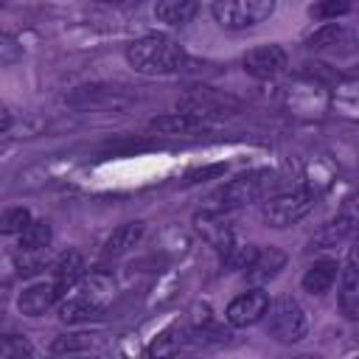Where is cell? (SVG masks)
Listing matches in <instances>:
<instances>
[{
  "label": "cell",
  "mask_w": 359,
  "mask_h": 359,
  "mask_svg": "<svg viewBox=\"0 0 359 359\" xmlns=\"http://www.w3.org/2000/svg\"><path fill=\"white\" fill-rule=\"evenodd\" d=\"M126 62L143 76L180 73V70H188L194 65L191 56L174 39H168L163 34H146V36L129 42L126 45Z\"/></svg>",
  "instance_id": "1"
},
{
  "label": "cell",
  "mask_w": 359,
  "mask_h": 359,
  "mask_svg": "<svg viewBox=\"0 0 359 359\" xmlns=\"http://www.w3.org/2000/svg\"><path fill=\"white\" fill-rule=\"evenodd\" d=\"M275 182H278L275 174H272V171H264V168L238 174L236 180H230V182L213 196L216 210L222 213V210H236V208H244V205H250V202H258V199H264V196H269V194L275 191Z\"/></svg>",
  "instance_id": "2"
},
{
  "label": "cell",
  "mask_w": 359,
  "mask_h": 359,
  "mask_svg": "<svg viewBox=\"0 0 359 359\" xmlns=\"http://www.w3.org/2000/svg\"><path fill=\"white\" fill-rule=\"evenodd\" d=\"M266 334L283 345H294L309 334V317L294 297H275L266 306Z\"/></svg>",
  "instance_id": "3"
},
{
  "label": "cell",
  "mask_w": 359,
  "mask_h": 359,
  "mask_svg": "<svg viewBox=\"0 0 359 359\" xmlns=\"http://www.w3.org/2000/svg\"><path fill=\"white\" fill-rule=\"evenodd\" d=\"M177 112H185V115L205 123L208 118H233V115H238L241 101L230 93L213 90V87H194L177 101Z\"/></svg>",
  "instance_id": "4"
},
{
  "label": "cell",
  "mask_w": 359,
  "mask_h": 359,
  "mask_svg": "<svg viewBox=\"0 0 359 359\" xmlns=\"http://www.w3.org/2000/svg\"><path fill=\"white\" fill-rule=\"evenodd\" d=\"M314 205H317V194L309 191V188H297V191H289V194H272L264 202L261 216H264L266 227L283 230V227H292L300 219H306L314 210Z\"/></svg>",
  "instance_id": "5"
},
{
  "label": "cell",
  "mask_w": 359,
  "mask_h": 359,
  "mask_svg": "<svg viewBox=\"0 0 359 359\" xmlns=\"http://www.w3.org/2000/svg\"><path fill=\"white\" fill-rule=\"evenodd\" d=\"M272 11H275L272 0H216L210 6L213 20L227 31L252 28V25L264 22L266 17H272Z\"/></svg>",
  "instance_id": "6"
},
{
  "label": "cell",
  "mask_w": 359,
  "mask_h": 359,
  "mask_svg": "<svg viewBox=\"0 0 359 359\" xmlns=\"http://www.w3.org/2000/svg\"><path fill=\"white\" fill-rule=\"evenodd\" d=\"M135 101V95L123 87H112V84H84L76 87L73 93L65 95V104L70 107H90V109H126Z\"/></svg>",
  "instance_id": "7"
},
{
  "label": "cell",
  "mask_w": 359,
  "mask_h": 359,
  "mask_svg": "<svg viewBox=\"0 0 359 359\" xmlns=\"http://www.w3.org/2000/svg\"><path fill=\"white\" fill-rule=\"evenodd\" d=\"M241 65H244V70H247L250 76H255V79H275V76H280V73L286 70L289 56H286V50H283L280 45L269 42V45H255V48H250V50L244 53Z\"/></svg>",
  "instance_id": "8"
},
{
  "label": "cell",
  "mask_w": 359,
  "mask_h": 359,
  "mask_svg": "<svg viewBox=\"0 0 359 359\" xmlns=\"http://www.w3.org/2000/svg\"><path fill=\"white\" fill-rule=\"evenodd\" d=\"M266 306H269V294L261 292V289H250V292H241L238 297L230 300L224 317H227L230 325H236V328H247V325L264 320Z\"/></svg>",
  "instance_id": "9"
},
{
  "label": "cell",
  "mask_w": 359,
  "mask_h": 359,
  "mask_svg": "<svg viewBox=\"0 0 359 359\" xmlns=\"http://www.w3.org/2000/svg\"><path fill=\"white\" fill-rule=\"evenodd\" d=\"M188 339H191L188 325L177 320V323L165 325V328L149 342L146 356H149V359H174V356H180V351L188 345Z\"/></svg>",
  "instance_id": "10"
},
{
  "label": "cell",
  "mask_w": 359,
  "mask_h": 359,
  "mask_svg": "<svg viewBox=\"0 0 359 359\" xmlns=\"http://www.w3.org/2000/svg\"><path fill=\"white\" fill-rule=\"evenodd\" d=\"M339 309L348 320L359 317V269H356V252H348L345 266H339Z\"/></svg>",
  "instance_id": "11"
},
{
  "label": "cell",
  "mask_w": 359,
  "mask_h": 359,
  "mask_svg": "<svg viewBox=\"0 0 359 359\" xmlns=\"http://www.w3.org/2000/svg\"><path fill=\"white\" fill-rule=\"evenodd\" d=\"M62 294L56 292V286L50 280H39V283H31L28 289H22L20 300H17V309L25 314V317H39L45 314Z\"/></svg>",
  "instance_id": "12"
},
{
  "label": "cell",
  "mask_w": 359,
  "mask_h": 359,
  "mask_svg": "<svg viewBox=\"0 0 359 359\" xmlns=\"http://www.w3.org/2000/svg\"><path fill=\"white\" fill-rule=\"evenodd\" d=\"M283 266H286V252H283V250H278V247L255 250L252 261L247 264V280H252V283H266V280H272Z\"/></svg>",
  "instance_id": "13"
},
{
  "label": "cell",
  "mask_w": 359,
  "mask_h": 359,
  "mask_svg": "<svg viewBox=\"0 0 359 359\" xmlns=\"http://www.w3.org/2000/svg\"><path fill=\"white\" fill-rule=\"evenodd\" d=\"M143 230H146V224L137 222V219L118 224V227L107 236V241H104V255H107V258H118V255L129 252V250L143 238Z\"/></svg>",
  "instance_id": "14"
},
{
  "label": "cell",
  "mask_w": 359,
  "mask_h": 359,
  "mask_svg": "<svg viewBox=\"0 0 359 359\" xmlns=\"http://www.w3.org/2000/svg\"><path fill=\"white\" fill-rule=\"evenodd\" d=\"M81 278H84V258H81V252L67 250V252L53 264V280H50V283L56 286L59 294H65V292L73 289Z\"/></svg>",
  "instance_id": "15"
},
{
  "label": "cell",
  "mask_w": 359,
  "mask_h": 359,
  "mask_svg": "<svg viewBox=\"0 0 359 359\" xmlns=\"http://www.w3.org/2000/svg\"><path fill=\"white\" fill-rule=\"evenodd\" d=\"M353 236V216H337L334 222L323 224L311 241H309V250H328V247H339L342 241H348Z\"/></svg>",
  "instance_id": "16"
},
{
  "label": "cell",
  "mask_w": 359,
  "mask_h": 359,
  "mask_svg": "<svg viewBox=\"0 0 359 359\" xmlns=\"http://www.w3.org/2000/svg\"><path fill=\"white\" fill-rule=\"evenodd\" d=\"M337 275H339V264L331 261V258H323V261H314L306 275H303V289L309 294H325L334 283H337Z\"/></svg>",
  "instance_id": "17"
},
{
  "label": "cell",
  "mask_w": 359,
  "mask_h": 359,
  "mask_svg": "<svg viewBox=\"0 0 359 359\" xmlns=\"http://www.w3.org/2000/svg\"><path fill=\"white\" fill-rule=\"evenodd\" d=\"M59 317L62 323H93V320H101L104 317V309L93 300H87L84 294H76V297H67L62 306H59Z\"/></svg>",
  "instance_id": "18"
},
{
  "label": "cell",
  "mask_w": 359,
  "mask_h": 359,
  "mask_svg": "<svg viewBox=\"0 0 359 359\" xmlns=\"http://www.w3.org/2000/svg\"><path fill=\"white\" fill-rule=\"evenodd\" d=\"M149 129L160 132V135H185V132H194V129H205V123L191 118V115H185V112H168V115L151 118Z\"/></svg>",
  "instance_id": "19"
},
{
  "label": "cell",
  "mask_w": 359,
  "mask_h": 359,
  "mask_svg": "<svg viewBox=\"0 0 359 359\" xmlns=\"http://www.w3.org/2000/svg\"><path fill=\"white\" fill-rule=\"evenodd\" d=\"M199 11V6L194 0H163L154 6V17L165 25H185L191 22V17Z\"/></svg>",
  "instance_id": "20"
},
{
  "label": "cell",
  "mask_w": 359,
  "mask_h": 359,
  "mask_svg": "<svg viewBox=\"0 0 359 359\" xmlns=\"http://www.w3.org/2000/svg\"><path fill=\"white\" fill-rule=\"evenodd\" d=\"M306 45L311 48V50H325V48H342V45H351V34L339 25V22H325L323 28H317L309 39H306Z\"/></svg>",
  "instance_id": "21"
},
{
  "label": "cell",
  "mask_w": 359,
  "mask_h": 359,
  "mask_svg": "<svg viewBox=\"0 0 359 359\" xmlns=\"http://www.w3.org/2000/svg\"><path fill=\"white\" fill-rule=\"evenodd\" d=\"M84 286H81V294L93 303H98L101 309H107V300L115 294V280L107 275V272H90L87 278H81Z\"/></svg>",
  "instance_id": "22"
},
{
  "label": "cell",
  "mask_w": 359,
  "mask_h": 359,
  "mask_svg": "<svg viewBox=\"0 0 359 359\" xmlns=\"http://www.w3.org/2000/svg\"><path fill=\"white\" fill-rule=\"evenodd\" d=\"M95 345H98V337H95V334L79 331V334H62V337H56V339L50 342V351H53V353H62V356H73V353L90 351V348H95Z\"/></svg>",
  "instance_id": "23"
},
{
  "label": "cell",
  "mask_w": 359,
  "mask_h": 359,
  "mask_svg": "<svg viewBox=\"0 0 359 359\" xmlns=\"http://www.w3.org/2000/svg\"><path fill=\"white\" fill-rule=\"evenodd\" d=\"M50 238H53V230L48 222H34L20 233V250H31V252H39V250H48L50 247Z\"/></svg>",
  "instance_id": "24"
},
{
  "label": "cell",
  "mask_w": 359,
  "mask_h": 359,
  "mask_svg": "<svg viewBox=\"0 0 359 359\" xmlns=\"http://www.w3.org/2000/svg\"><path fill=\"white\" fill-rule=\"evenodd\" d=\"M28 224H31V210L22 208V205L6 208V210L0 213V233H3V236H20Z\"/></svg>",
  "instance_id": "25"
},
{
  "label": "cell",
  "mask_w": 359,
  "mask_h": 359,
  "mask_svg": "<svg viewBox=\"0 0 359 359\" xmlns=\"http://www.w3.org/2000/svg\"><path fill=\"white\" fill-rule=\"evenodd\" d=\"M34 345L22 334H0V359H31Z\"/></svg>",
  "instance_id": "26"
},
{
  "label": "cell",
  "mask_w": 359,
  "mask_h": 359,
  "mask_svg": "<svg viewBox=\"0 0 359 359\" xmlns=\"http://www.w3.org/2000/svg\"><path fill=\"white\" fill-rule=\"evenodd\" d=\"M14 266L20 275H36L48 266V250H39V252H31V250H20L14 255Z\"/></svg>",
  "instance_id": "27"
},
{
  "label": "cell",
  "mask_w": 359,
  "mask_h": 359,
  "mask_svg": "<svg viewBox=\"0 0 359 359\" xmlns=\"http://www.w3.org/2000/svg\"><path fill=\"white\" fill-rule=\"evenodd\" d=\"M351 11V3H345V0H331V3H314L311 8H309V14L314 17V20H337L339 14H348Z\"/></svg>",
  "instance_id": "28"
},
{
  "label": "cell",
  "mask_w": 359,
  "mask_h": 359,
  "mask_svg": "<svg viewBox=\"0 0 359 359\" xmlns=\"http://www.w3.org/2000/svg\"><path fill=\"white\" fill-rule=\"evenodd\" d=\"M20 59H22L20 42H17L14 36H8V34L0 31V65H14V62H20Z\"/></svg>",
  "instance_id": "29"
},
{
  "label": "cell",
  "mask_w": 359,
  "mask_h": 359,
  "mask_svg": "<svg viewBox=\"0 0 359 359\" xmlns=\"http://www.w3.org/2000/svg\"><path fill=\"white\" fill-rule=\"evenodd\" d=\"M224 171H227V165H222V163H216V165H205V168H194V171L185 174V185L205 182L208 177H219V174H224Z\"/></svg>",
  "instance_id": "30"
},
{
  "label": "cell",
  "mask_w": 359,
  "mask_h": 359,
  "mask_svg": "<svg viewBox=\"0 0 359 359\" xmlns=\"http://www.w3.org/2000/svg\"><path fill=\"white\" fill-rule=\"evenodd\" d=\"M292 359H320V356H311V353H300V356H292Z\"/></svg>",
  "instance_id": "31"
},
{
  "label": "cell",
  "mask_w": 359,
  "mask_h": 359,
  "mask_svg": "<svg viewBox=\"0 0 359 359\" xmlns=\"http://www.w3.org/2000/svg\"><path fill=\"white\" fill-rule=\"evenodd\" d=\"M50 359H76V356H50Z\"/></svg>",
  "instance_id": "32"
}]
</instances>
